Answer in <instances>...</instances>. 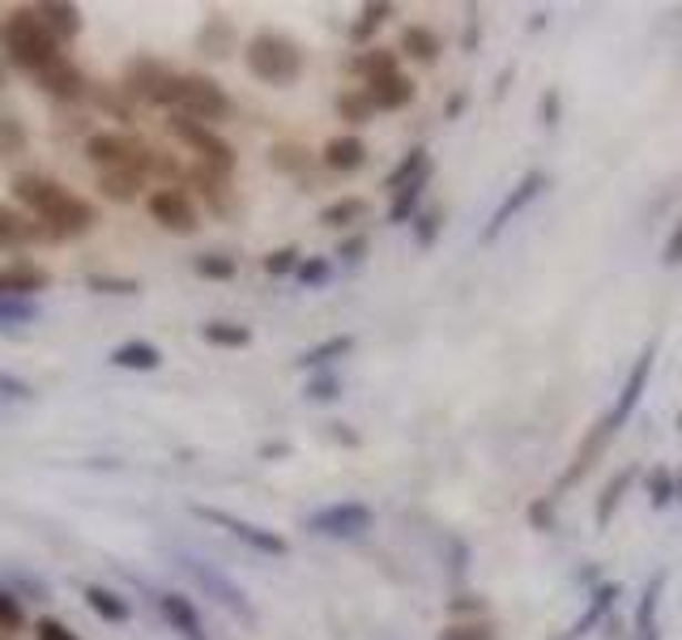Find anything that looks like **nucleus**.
<instances>
[{"mask_svg": "<svg viewBox=\"0 0 682 640\" xmlns=\"http://www.w3.org/2000/svg\"><path fill=\"white\" fill-rule=\"evenodd\" d=\"M13 196L34 210V219L52 231L55 240L64 235H85L90 226L99 223V210L85 196L69 193L64 184H55L48 175H18L13 180Z\"/></svg>", "mask_w": 682, "mask_h": 640, "instance_id": "nucleus-1", "label": "nucleus"}, {"mask_svg": "<svg viewBox=\"0 0 682 640\" xmlns=\"http://www.w3.org/2000/svg\"><path fill=\"white\" fill-rule=\"evenodd\" d=\"M0 48L9 52V60H13L18 69H27L30 78H39L43 69H52L55 60H64L60 39L48 30V22H43L34 9H13V13L0 22Z\"/></svg>", "mask_w": 682, "mask_h": 640, "instance_id": "nucleus-2", "label": "nucleus"}, {"mask_svg": "<svg viewBox=\"0 0 682 640\" xmlns=\"http://www.w3.org/2000/svg\"><path fill=\"white\" fill-rule=\"evenodd\" d=\"M247 73L265 85H295L303 78V48L282 30H261L244 48Z\"/></svg>", "mask_w": 682, "mask_h": 640, "instance_id": "nucleus-3", "label": "nucleus"}, {"mask_svg": "<svg viewBox=\"0 0 682 640\" xmlns=\"http://www.w3.org/2000/svg\"><path fill=\"white\" fill-rule=\"evenodd\" d=\"M231 112H235V103H231V94L214 78L180 73L175 94H171V115H184V120H196V124H218Z\"/></svg>", "mask_w": 682, "mask_h": 640, "instance_id": "nucleus-4", "label": "nucleus"}, {"mask_svg": "<svg viewBox=\"0 0 682 640\" xmlns=\"http://www.w3.org/2000/svg\"><path fill=\"white\" fill-rule=\"evenodd\" d=\"M546 189H550V175H546L542 167L525 171L517 184L503 193V201H499V205L491 210V219H487L482 235H478V240H482V248H487V244H495V240H499V235L512 226V219H517V214H525V210H529V201H538Z\"/></svg>", "mask_w": 682, "mask_h": 640, "instance_id": "nucleus-5", "label": "nucleus"}, {"mask_svg": "<svg viewBox=\"0 0 682 640\" xmlns=\"http://www.w3.org/2000/svg\"><path fill=\"white\" fill-rule=\"evenodd\" d=\"M371 526H376V512L358 500H337V504H328V508H316V512L307 517V529H312L316 538H333V542L363 538Z\"/></svg>", "mask_w": 682, "mask_h": 640, "instance_id": "nucleus-6", "label": "nucleus"}, {"mask_svg": "<svg viewBox=\"0 0 682 640\" xmlns=\"http://www.w3.org/2000/svg\"><path fill=\"white\" fill-rule=\"evenodd\" d=\"M192 517H201V521H210V526H222L231 538H240L244 547L261 551V556L282 559L291 551V542H286L282 534H273V529H265V526H252V521L235 517V512H222V508H210V504H192Z\"/></svg>", "mask_w": 682, "mask_h": 640, "instance_id": "nucleus-7", "label": "nucleus"}, {"mask_svg": "<svg viewBox=\"0 0 682 640\" xmlns=\"http://www.w3.org/2000/svg\"><path fill=\"white\" fill-rule=\"evenodd\" d=\"M180 563H184V572H189L192 581L201 585V589H205V593L218 602L222 611H231L235 619H240V623H256V611H252L247 593L235 581H231V577H222L218 568H210V563H201V559H192V556H184Z\"/></svg>", "mask_w": 682, "mask_h": 640, "instance_id": "nucleus-8", "label": "nucleus"}, {"mask_svg": "<svg viewBox=\"0 0 682 640\" xmlns=\"http://www.w3.org/2000/svg\"><path fill=\"white\" fill-rule=\"evenodd\" d=\"M656 351H661V337H649L644 342V351L635 355V363H631L628 380H623V389H619V397H614V406H610V427L619 431L623 423H628L631 415H635V406L644 402V389H649V380H653V367H656Z\"/></svg>", "mask_w": 682, "mask_h": 640, "instance_id": "nucleus-9", "label": "nucleus"}, {"mask_svg": "<svg viewBox=\"0 0 682 640\" xmlns=\"http://www.w3.org/2000/svg\"><path fill=\"white\" fill-rule=\"evenodd\" d=\"M166 129L184 141L189 150H196V154L205 159V167L222 171V175H231V171H235V145H231V141H222L210 124H196V120H184V115H171V124H166Z\"/></svg>", "mask_w": 682, "mask_h": 640, "instance_id": "nucleus-10", "label": "nucleus"}, {"mask_svg": "<svg viewBox=\"0 0 682 640\" xmlns=\"http://www.w3.org/2000/svg\"><path fill=\"white\" fill-rule=\"evenodd\" d=\"M85 159L108 171H120V167L150 171L154 167V150H141L136 141L120 138V133H94V138L85 141Z\"/></svg>", "mask_w": 682, "mask_h": 640, "instance_id": "nucleus-11", "label": "nucleus"}, {"mask_svg": "<svg viewBox=\"0 0 682 640\" xmlns=\"http://www.w3.org/2000/svg\"><path fill=\"white\" fill-rule=\"evenodd\" d=\"M175 82H180V73H171V69L159 64V60H133V64H129V78H124V90H129L133 99L171 108Z\"/></svg>", "mask_w": 682, "mask_h": 640, "instance_id": "nucleus-12", "label": "nucleus"}, {"mask_svg": "<svg viewBox=\"0 0 682 640\" xmlns=\"http://www.w3.org/2000/svg\"><path fill=\"white\" fill-rule=\"evenodd\" d=\"M145 210H150V219L166 231H180V235H192L201 219H196V205H192V196L184 189H159V193L145 196Z\"/></svg>", "mask_w": 682, "mask_h": 640, "instance_id": "nucleus-13", "label": "nucleus"}, {"mask_svg": "<svg viewBox=\"0 0 682 640\" xmlns=\"http://www.w3.org/2000/svg\"><path fill=\"white\" fill-rule=\"evenodd\" d=\"M614 440V427H610V418H598L593 427H589V436H584V445L576 448V461H572V470H563V478H559V487L554 491H568V487H576L584 474L593 470L601 461V453H605V445Z\"/></svg>", "mask_w": 682, "mask_h": 640, "instance_id": "nucleus-14", "label": "nucleus"}, {"mask_svg": "<svg viewBox=\"0 0 682 640\" xmlns=\"http://www.w3.org/2000/svg\"><path fill=\"white\" fill-rule=\"evenodd\" d=\"M39 240H55V235L39 219H27L13 205H0V252H18L27 244H39Z\"/></svg>", "mask_w": 682, "mask_h": 640, "instance_id": "nucleus-15", "label": "nucleus"}, {"mask_svg": "<svg viewBox=\"0 0 682 640\" xmlns=\"http://www.w3.org/2000/svg\"><path fill=\"white\" fill-rule=\"evenodd\" d=\"M619 593H623V585L619 581H605L593 589V598H589V607H584V614L576 619L572 628H563L554 640H584L589 632H598L601 628V619L614 611V602H619Z\"/></svg>", "mask_w": 682, "mask_h": 640, "instance_id": "nucleus-16", "label": "nucleus"}, {"mask_svg": "<svg viewBox=\"0 0 682 640\" xmlns=\"http://www.w3.org/2000/svg\"><path fill=\"white\" fill-rule=\"evenodd\" d=\"M48 270L43 265H30V261H13V265H0V299H30L34 291L48 286Z\"/></svg>", "mask_w": 682, "mask_h": 640, "instance_id": "nucleus-17", "label": "nucleus"}, {"mask_svg": "<svg viewBox=\"0 0 682 640\" xmlns=\"http://www.w3.org/2000/svg\"><path fill=\"white\" fill-rule=\"evenodd\" d=\"M159 611H163V619L184 640H205V623H201V614H196V607H192L189 598L163 589V593H159Z\"/></svg>", "mask_w": 682, "mask_h": 640, "instance_id": "nucleus-18", "label": "nucleus"}, {"mask_svg": "<svg viewBox=\"0 0 682 640\" xmlns=\"http://www.w3.org/2000/svg\"><path fill=\"white\" fill-rule=\"evenodd\" d=\"M363 90H367L376 112H401V108L414 103V82H409L406 73H388L380 82H367Z\"/></svg>", "mask_w": 682, "mask_h": 640, "instance_id": "nucleus-19", "label": "nucleus"}, {"mask_svg": "<svg viewBox=\"0 0 682 640\" xmlns=\"http://www.w3.org/2000/svg\"><path fill=\"white\" fill-rule=\"evenodd\" d=\"M34 82H39L43 94H52V99H82L85 94L82 69H78V64H69V60H55L52 69H43Z\"/></svg>", "mask_w": 682, "mask_h": 640, "instance_id": "nucleus-20", "label": "nucleus"}, {"mask_svg": "<svg viewBox=\"0 0 682 640\" xmlns=\"http://www.w3.org/2000/svg\"><path fill=\"white\" fill-rule=\"evenodd\" d=\"M325 167L328 171H337V175H350V171H358L363 163H367V145H363V138H333L325 145Z\"/></svg>", "mask_w": 682, "mask_h": 640, "instance_id": "nucleus-21", "label": "nucleus"}, {"mask_svg": "<svg viewBox=\"0 0 682 640\" xmlns=\"http://www.w3.org/2000/svg\"><path fill=\"white\" fill-rule=\"evenodd\" d=\"M34 13L48 22V30H52L60 43H64V39H78V30H82V9H78V4L43 0V4H34Z\"/></svg>", "mask_w": 682, "mask_h": 640, "instance_id": "nucleus-22", "label": "nucleus"}, {"mask_svg": "<svg viewBox=\"0 0 682 640\" xmlns=\"http://www.w3.org/2000/svg\"><path fill=\"white\" fill-rule=\"evenodd\" d=\"M355 351V337L350 334H337V337H328V342H320V346H312V351H303L299 359V367L303 372H325L328 363H337V359H346Z\"/></svg>", "mask_w": 682, "mask_h": 640, "instance_id": "nucleus-23", "label": "nucleus"}, {"mask_svg": "<svg viewBox=\"0 0 682 640\" xmlns=\"http://www.w3.org/2000/svg\"><path fill=\"white\" fill-rule=\"evenodd\" d=\"M431 175H436V167H427L418 180H409L406 189H397L393 193V205H388V223H409L414 219V210H418V201H423V193H427V184H431Z\"/></svg>", "mask_w": 682, "mask_h": 640, "instance_id": "nucleus-24", "label": "nucleus"}, {"mask_svg": "<svg viewBox=\"0 0 682 640\" xmlns=\"http://www.w3.org/2000/svg\"><path fill=\"white\" fill-rule=\"evenodd\" d=\"M111 363L129 367V372H159L163 367V351L150 346V342H124V346L111 351Z\"/></svg>", "mask_w": 682, "mask_h": 640, "instance_id": "nucleus-25", "label": "nucleus"}, {"mask_svg": "<svg viewBox=\"0 0 682 640\" xmlns=\"http://www.w3.org/2000/svg\"><path fill=\"white\" fill-rule=\"evenodd\" d=\"M85 607L99 614V619H108V623H129L133 619V611H129V602L120 598V593H111V589H103V585H85L82 589Z\"/></svg>", "mask_w": 682, "mask_h": 640, "instance_id": "nucleus-26", "label": "nucleus"}, {"mask_svg": "<svg viewBox=\"0 0 682 640\" xmlns=\"http://www.w3.org/2000/svg\"><path fill=\"white\" fill-rule=\"evenodd\" d=\"M631 482H635V470H631V466L610 478V487L601 491L598 508H593V521H598V529H605L610 521H614V512H619V504H623V496H628Z\"/></svg>", "mask_w": 682, "mask_h": 640, "instance_id": "nucleus-27", "label": "nucleus"}, {"mask_svg": "<svg viewBox=\"0 0 682 640\" xmlns=\"http://www.w3.org/2000/svg\"><path fill=\"white\" fill-rule=\"evenodd\" d=\"M661 589H665V572H656L653 581L644 585L640 607H635V632H640L644 640L656 637V607H661Z\"/></svg>", "mask_w": 682, "mask_h": 640, "instance_id": "nucleus-28", "label": "nucleus"}, {"mask_svg": "<svg viewBox=\"0 0 682 640\" xmlns=\"http://www.w3.org/2000/svg\"><path fill=\"white\" fill-rule=\"evenodd\" d=\"M350 73H358L363 85H367V82L388 78V73H401V69H397V52H388V48H371V52H363V57L350 60Z\"/></svg>", "mask_w": 682, "mask_h": 640, "instance_id": "nucleus-29", "label": "nucleus"}, {"mask_svg": "<svg viewBox=\"0 0 682 640\" xmlns=\"http://www.w3.org/2000/svg\"><path fill=\"white\" fill-rule=\"evenodd\" d=\"M401 52L418 64H436L439 60V34L431 27H406L401 30Z\"/></svg>", "mask_w": 682, "mask_h": 640, "instance_id": "nucleus-30", "label": "nucleus"}, {"mask_svg": "<svg viewBox=\"0 0 682 640\" xmlns=\"http://www.w3.org/2000/svg\"><path fill=\"white\" fill-rule=\"evenodd\" d=\"M427 167H436V163L427 159V150H423V145H414V150H406V159L384 175V189H388V193H397V189H406L409 180H418Z\"/></svg>", "mask_w": 682, "mask_h": 640, "instance_id": "nucleus-31", "label": "nucleus"}, {"mask_svg": "<svg viewBox=\"0 0 682 640\" xmlns=\"http://www.w3.org/2000/svg\"><path fill=\"white\" fill-rule=\"evenodd\" d=\"M367 219V201L363 196H337L320 210V226H355Z\"/></svg>", "mask_w": 682, "mask_h": 640, "instance_id": "nucleus-32", "label": "nucleus"}, {"mask_svg": "<svg viewBox=\"0 0 682 640\" xmlns=\"http://www.w3.org/2000/svg\"><path fill=\"white\" fill-rule=\"evenodd\" d=\"M231 43H235V27L222 13H214L201 30V52L205 57H231Z\"/></svg>", "mask_w": 682, "mask_h": 640, "instance_id": "nucleus-33", "label": "nucleus"}, {"mask_svg": "<svg viewBox=\"0 0 682 640\" xmlns=\"http://www.w3.org/2000/svg\"><path fill=\"white\" fill-rule=\"evenodd\" d=\"M201 337H205L210 346H222V351H240V346L252 342V329H247V325H235V321H210V325L201 329Z\"/></svg>", "mask_w": 682, "mask_h": 640, "instance_id": "nucleus-34", "label": "nucleus"}, {"mask_svg": "<svg viewBox=\"0 0 682 640\" xmlns=\"http://www.w3.org/2000/svg\"><path fill=\"white\" fill-rule=\"evenodd\" d=\"M136 189H141V171L136 167L103 171V180H99V193L111 196V201H133Z\"/></svg>", "mask_w": 682, "mask_h": 640, "instance_id": "nucleus-35", "label": "nucleus"}, {"mask_svg": "<svg viewBox=\"0 0 682 640\" xmlns=\"http://www.w3.org/2000/svg\"><path fill=\"white\" fill-rule=\"evenodd\" d=\"M436 640H499V628H495L491 619H457Z\"/></svg>", "mask_w": 682, "mask_h": 640, "instance_id": "nucleus-36", "label": "nucleus"}, {"mask_svg": "<svg viewBox=\"0 0 682 640\" xmlns=\"http://www.w3.org/2000/svg\"><path fill=\"white\" fill-rule=\"evenodd\" d=\"M337 115L346 120V124H367L376 108H371V99H367V90H346L342 99H337Z\"/></svg>", "mask_w": 682, "mask_h": 640, "instance_id": "nucleus-37", "label": "nucleus"}, {"mask_svg": "<svg viewBox=\"0 0 682 640\" xmlns=\"http://www.w3.org/2000/svg\"><path fill=\"white\" fill-rule=\"evenodd\" d=\"M192 270H196V278H210V282H231L235 278V261H231V256H222V252H205V256H196V261H192Z\"/></svg>", "mask_w": 682, "mask_h": 640, "instance_id": "nucleus-38", "label": "nucleus"}, {"mask_svg": "<svg viewBox=\"0 0 682 640\" xmlns=\"http://www.w3.org/2000/svg\"><path fill=\"white\" fill-rule=\"evenodd\" d=\"M679 500V482H674V474L665 470V466H656L649 474V504L653 508H670V504Z\"/></svg>", "mask_w": 682, "mask_h": 640, "instance_id": "nucleus-39", "label": "nucleus"}, {"mask_svg": "<svg viewBox=\"0 0 682 640\" xmlns=\"http://www.w3.org/2000/svg\"><path fill=\"white\" fill-rule=\"evenodd\" d=\"M393 18V4H363V13H358V22H355V30H350V39L355 43H367L371 34H376V27L380 22H388Z\"/></svg>", "mask_w": 682, "mask_h": 640, "instance_id": "nucleus-40", "label": "nucleus"}, {"mask_svg": "<svg viewBox=\"0 0 682 640\" xmlns=\"http://www.w3.org/2000/svg\"><path fill=\"white\" fill-rule=\"evenodd\" d=\"M18 628H27V611H22L18 593L9 585H0V632H18Z\"/></svg>", "mask_w": 682, "mask_h": 640, "instance_id": "nucleus-41", "label": "nucleus"}, {"mask_svg": "<svg viewBox=\"0 0 682 640\" xmlns=\"http://www.w3.org/2000/svg\"><path fill=\"white\" fill-rule=\"evenodd\" d=\"M299 265H303V256L295 244H286V248H277L265 256V274H269V278H286V274H295Z\"/></svg>", "mask_w": 682, "mask_h": 640, "instance_id": "nucleus-42", "label": "nucleus"}, {"mask_svg": "<svg viewBox=\"0 0 682 640\" xmlns=\"http://www.w3.org/2000/svg\"><path fill=\"white\" fill-rule=\"evenodd\" d=\"M39 316L34 299H0V325H27Z\"/></svg>", "mask_w": 682, "mask_h": 640, "instance_id": "nucleus-43", "label": "nucleus"}, {"mask_svg": "<svg viewBox=\"0 0 682 640\" xmlns=\"http://www.w3.org/2000/svg\"><path fill=\"white\" fill-rule=\"evenodd\" d=\"M307 397H312V402H337V397H342V380H337L333 372H316V376L307 380Z\"/></svg>", "mask_w": 682, "mask_h": 640, "instance_id": "nucleus-44", "label": "nucleus"}, {"mask_svg": "<svg viewBox=\"0 0 682 640\" xmlns=\"http://www.w3.org/2000/svg\"><path fill=\"white\" fill-rule=\"evenodd\" d=\"M328 274H333V265H328L325 256H307L299 270H295V278H299V286H325Z\"/></svg>", "mask_w": 682, "mask_h": 640, "instance_id": "nucleus-45", "label": "nucleus"}, {"mask_svg": "<svg viewBox=\"0 0 682 640\" xmlns=\"http://www.w3.org/2000/svg\"><path fill=\"white\" fill-rule=\"evenodd\" d=\"M90 291H99V295H136L141 291V282L136 278H90Z\"/></svg>", "mask_w": 682, "mask_h": 640, "instance_id": "nucleus-46", "label": "nucleus"}, {"mask_svg": "<svg viewBox=\"0 0 682 640\" xmlns=\"http://www.w3.org/2000/svg\"><path fill=\"white\" fill-rule=\"evenodd\" d=\"M439 223H444V214H439V210L423 214V219H418V231H414V244H418V248H431V244L439 240Z\"/></svg>", "mask_w": 682, "mask_h": 640, "instance_id": "nucleus-47", "label": "nucleus"}, {"mask_svg": "<svg viewBox=\"0 0 682 640\" xmlns=\"http://www.w3.org/2000/svg\"><path fill=\"white\" fill-rule=\"evenodd\" d=\"M34 637L39 640H82L69 623H60V619H39V623H34Z\"/></svg>", "mask_w": 682, "mask_h": 640, "instance_id": "nucleus-48", "label": "nucleus"}, {"mask_svg": "<svg viewBox=\"0 0 682 640\" xmlns=\"http://www.w3.org/2000/svg\"><path fill=\"white\" fill-rule=\"evenodd\" d=\"M661 265H665V270L682 265V214H679V223H674V231H670V240H665V248H661Z\"/></svg>", "mask_w": 682, "mask_h": 640, "instance_id": "nucleus-49", "label": "nucleus"}, {"mask_svg": "<svg viewBox=\"0 0 682 640\" xmlns=\"http://www.w3.org/2000/svg\"><path fill=\"white\" fill-rule=\"evenodd\" d=\"M0 393L4 397H18V402H30L34 397V389H30L22 376H9V372H0Z\"/></svg>", "mask_w": 682, "mask_h": 640, "instance_id": "nucleus-50", "label": "nucleus"}, {"mask_svg": "<svg viewBox=\"0 0 682 640\" xmlns=\"http://www.w3.org/2000/svg\"><path fill=\"white\" fill-rule=\"evenodd\" d=\"M448 611L457 614V619H487V607H482L478 598H452Z\"/></svg>", "mask_w": 682, "mask_h": 640, "instance_id": "nucleus-51", "label": "nucleus"}, {"mask_svg": "<svg viewBox=\"0 0 682 640\" xmlns=\"http://www.w3.org/2000/svg\"><path fill=\"white\" fill-rule=\"evenodd\" d=\"M550 504H554V500L529 504V521H533V529H550V526H554V512H550Z\"/></svg>", "mask_w": 682, "mask_h": 640, "instance_id": "nucleus-52", "label": "nucleus"}, {"mask_svg": "<svg viewBox=\"0 0 682 640\" xmlns=\"http://www.w3.org/2000/svg\"><path fill=\"white\" fill-rule=\"evenodd\" d=\"M363 252H367V235H350V240H342L337 256L342 261H363Z\"/></svg>", "mask_w": 682, "mask_h": 640, "instance_id": "nucleus-53", "label": "nucleus"}, {"mask_svg": "<svg viewBox=\"0 0 682 640\" xmlns=\"http://www.w3.org/2000/svg\"><path fill=\"white\" fill-rule=\"evenodd\" d=\"M542 124H546V129H554V124H559V90H546V99H542Z\"/></svg>", "mask_w": 682, "mask_h": 640, "instance_id": "nucleus-54", "label": "nucleus"}, {"mask_svg": "<svg viewBox=\"0 0 682 640\" xmlns=\"http://www.w3.org/2000/svg\"><path fill=\"white\" fill-rule=\"evenodd\" d=\"M461 108H465V94H452V99H448V120L461 112Z\"/></svg>", "mask_w": 682, "mask_h": 640, "instance_id": "nucleus-55", "label": "nucleus"}, {"mask_svg": "<svg viewBox=\"0 0 682 640\" xmlns=\"http://www.w3.org/2000/svg\"><path fill=\"white\" fill-rule=\"evenodd\" d=\"M674 482H679V500H682V470H679V478H674Z\"/></svg>", "mask_w": 682, "mask_h": 640, "instance_id": "nucleus-56", "label": "nucleus"}, {"mask_svg": "<svg viewBox=\"0 0 682 640\" xmlns=\"http://www.w3.org/2000/svg\"><path fill=\"white\" fill-rule=\"evenodd\" d=\"M679 427H682V415H679Z\"/></svg>", "mask_w": 682, "mask_h": 640, "instance_id": "nucleus-57", "label": "nucleus"}]
</instances>
